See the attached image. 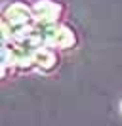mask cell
Returning <instances> with one entry per match:
<instances>
[{
	"label": "cell",
	"mask_w": 122,
	"mask_h": 126,
	"mask_svg": "<svg viewBox=\"0 0 122 126\" xmlns=\"http://www.w3.org/2000/svg\"><path fill=\"white\" fill-rule=\"evenodd\" d=\"M61 14V6L53 0H36L32 6V16L38 23L44 25H53L57 21V17Z\"/></svg>",
	"instance_id": "3"
},
{
	"label": "cell",
	"mask_w": 122,
	"mask_h": 126,
	"mask_svg": "<svg viewBox=\"0 0 122 126\" xmlns=\"http://www.w3.org/2000/svg\"><path fill=\"white\" fill-rule=\"evenodd\" d=\"M32 59H34V65L40 67L42 71H52L57 63V57L53 54V50L50 46H40L32 50Z\"/></svg>",
	"instance_id": "4"
},
{
	"label": "cell",
	"mask_w": 122,
	"mask_h": 126,
	"mask_svg": "<svg viewBox=\"0 0 122 126\" xmlns=\"http://www.w3.org/2000/svg\"><path fill=\"white\" fill-rule=\"evenodd\" d=\"M120 109H122V103H120Z\"/></svg>",
	"instance_id": "5"
},
{
	"label": "cell",
	"mask_w": 122,
	"mask_h": 126,
	"mask_svg": "<svg viewBox=\"0 0 122 126\" xmlns=\"http://www.w3.org/2000/svg\"><path fill=\"white\" fill-rule=\"evenodd\" d=\"M40 40L44 46L50 48H71L75 44V32L73 29H69L67 25H44L42 31H40Z\"/></svg>",
	"instance_id": "2"
},
{
	"label": "cell",
	"mask_w": 122,
	"mask_h": 126,
	"mask_svg": "<svg viewBox=\"0 0 122 126\" xmlns=\"http://www.w3.org/2000/svg\"><path fill=\"white\" fill-rule=\"evenodd\" d=\"M32 8H27L21 2H14L4 10V21H2V29L4 32L12 31L14 34H19V40L27 38L30 32V21H32Z\"/></svg>",
	"instance_id": "1"
}]
</instances>
